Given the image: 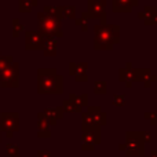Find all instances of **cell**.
<instances>
[{"label":"cell","instance_id":"1","mask_svg":"<svg viewBox=\"0 0 157 157\" xmlns=\"http://www.w3.org/2000/svg\"><path fill=\"white\" fill-rule=\"evenodd\" d=\"M39 91L40 94H61L62 91L61 77L55 76V75H46V77L40 76Z\"/></svg>","mask_w":157,"mask_h":157},{"label":"cell","instance_id":"2","mask_svg":"<svg viewBox=\"0 0 157 157\" xmlns=\"http://www.w3.org/2000/svg\"><path fill=\"white\" fill-rule=\"evenodd\" d=\"M127 144L120 149H124L128 156H142V146H144V139L141 138L139 132H127Z\"/></svg>","mask_w":157,"mask_h":157},{"label":"cell","instance_id":"3","mask_svg":"<svg viewBox=\"0 0 157 157\" xmlns=\"http://www.w3.org/2000/svg\"><path fill=\"white\" fill-rule=\"evenodd\" d=\"M0 128L8 136L13 135L14 131L18 130V114L17 113H3L0 116Z\"/></svg>","mask_w":157,"mask_h":157},{"label":"cell","instance_id":"4","mask_svg":"<svg viewBox=\"0 0 157 157\" xmlns=\"http://www.w3.org/2000/svg\"><path fill=\"white\" fill-rule=\"evenodd\" d=\"M99 142V130L98 128H90L83 134V149H94V146Z\"/></svg>","mask_w":157,"mask_h":157},{"label":"cell","instance_id":"5","mask_svg":"<svg viewBox=\"0 0 157 157\" xmlns=\"http://www.w3.org/2000/svg\"><path fill=\"white\" fill-rule=\"evenodd\" d=\"M88 120L90 125H101L105 123V114L99 110L98 108H91L88 109L87 113L83 114V121H87Z\"/></svg>","mask_w":157,"mask_h":157},{"label":"cell","instance_id":"6","mask_svg":"<svg viewBox=\"0 0 157 157\" xmlns=\"http://www.w3.org/2000/svg\"><path fill=\"white\" fill-rule=\"evenodd\" d=\"M17 157H18V156H17Z\"/></svg>","mask_w":157,"mask_h":157}]
</instances>
